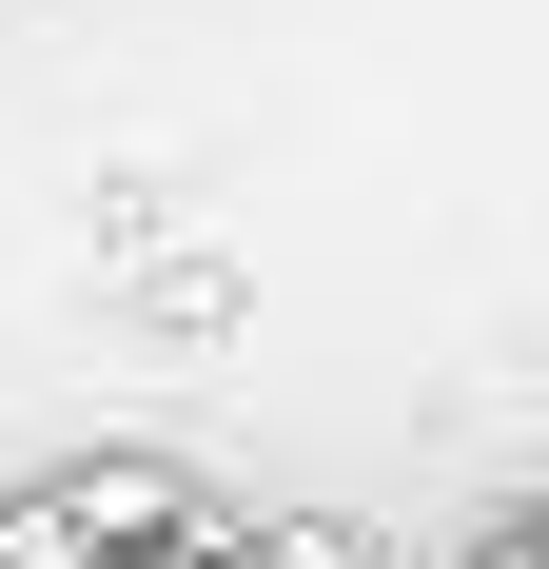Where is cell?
Instances as JSON below:
<instances>
[{
	"mask_svg": "<svg viewBox=\"0 0 549 569\" xmlns=\"http://www.w3.org/2000/svg\"><path fill=\"white\" fill-rule=\"evenodd\" d=\"M177 471L158 452H99V471H59V491H20L0 511V569H138V550H177Z\"/></svg>",
	"mask_w": 549,
	"mask_h": 569,
	"instance_id": "obj_1",
	"label": "cell"
},
{
	"mask_svg": "<svg viewBox=\"0 0 549 569\" xmlns=\"http://www.w3.org/2000/svg\"><path fill=\"white\" fill-rule=\"evenodd\" d=\"M158 569H274V550H217V530H177V550H158Z\"/></svg>",
	"mask_w": 549,
	"mask_h": 569,
	"instance_id": "obj_2",
	"label": "cell"
},
{
	"mask_svg": "<svg viewBox=\"0 0 549 569\" xmlns=\"http://www.w3.org/2000/svg\"><path fill=\"white\" fill-rule=\"evenodd\" d=\"M471 569H549V511H530V530H491V550H471Z\"/></svg>",
	"mask_w": 549,
	"mask_h": 569,
	"instance_id": "obj_3",
	"label": "cell"
}]
</instances>
